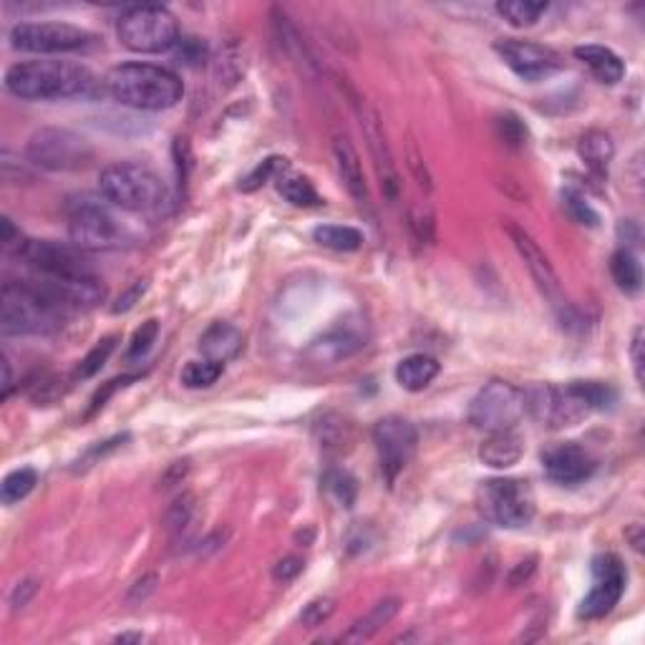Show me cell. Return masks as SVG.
Listing matches in <instances>:
<instances>
[{"label": "cell", "mask_w": 645, "mask_h": 645, "mask_svg": "<svg viewBox=\"0 0 645 645\" xmlns=\"http://www.w3.org/2000/svg\"><path fill=\"white\" fill-rule=\"evenodd\" d=\"M111 202L96 195H74L66 202V220H69L71 245L79 250L104 252L116 250L124 245L126 237L124 225L111 210Z\"/></svg>", "instance_id": "8992f818"}, {"label": "cell", "mask_w": 645, "mask_h": 645, "mask_svg": "<svg viewBox=\"0 0 645 645\" xmlns=\"http://www.w3.org/2000/svg\"><path fill=\"white\" fill-rule=\"evenodd\" d=\"M126 439H129V434H121V436H114V439H109V441H99V444H94L89 451H86L84 459H79V467H76V472H84V469L99 464L106 454H111V451H116L119 446H124Z\"/></svg>", "instance_id": "bcb514c9"}, {"label": "cell", "mask_w": 645, "mask_h": 645, "mask_svg": "<svg viewBox=\"0 0 645 645\" xmlns=\"http://www.w3.org/2000/svg\"><path fill=\"white\" fill-rule=\"evenodd\" d=\"M26 237L23 232L13 225L11 217H3V237H0V245H3V255L8 257H18L26 247Z\"/></svg>", "instance_id": "7dc6e473"}, {"label": "cell", "mask_w": 645, "mask_h": 645, "mask_svg": "<svg viewBox=\"0 0 645 645\" xmlns=\"http://www.w3.org/2000/svg\"><path fill=\"white\" fill-rule=\"evenodd\" d=\"M542 467L555 484L575 487V484H583L585 479L593 477L598 464L585 446L567 441V444L552 446L542 454Z\"/></svg>", "instance_id": "d6986e66"}, {"label": "cell", "mask_w": 645, "mask_h": 645, "mask_svg": "<svg viewBox=\"0 0 645 645\" xmlns=\"http://www.w3.org/2000/svg\"><path fill=\"white\" fill-rule=\"evenodd\" d=\"M643 328H635L633 331V338H630V361H633V371H635V378H638V383L640 386H643V381H645V376H643V363H645V358H643Z\"/></svg>", "instance_id": "f907efd6"}, {"label": "cell", "mask_w": 645, "mask_h": 645, "mask_svg": "<svg viewBox=\"0 0 645 645\" xmlns=\"http://www.w3.org/2000/svg\"><path fill=\"white\" fill-rule=\"evenodd\" d=\"M373 444H376L381 474L389 487L404 474L409 462L414 459L419 446V431L404 416H386L373 426Z\"/></svg>", "instance_id": "5bb4252c"}, {"label": "cell", "mask_w": 645, "mask_h": 645, "mask_svg": "<svg viewBox=\"0 0 645 645\" xmlns=\"http://www.w3.org/2000/svg\"><path fill=\"white\" fill-rule=\"evenodd\" d=\"M575 58L588 66L590 74H593L600 84L615 86L618 81H623L625 63L623 58L615 51H610V48L595 46V43H590V46H577Z\"/></svg>", "instance_id": "cb8c5ba5"}, {"label": "cell", "mask_w": 645, "mask_h": 645, "mask_svg": "<svg viewBox=\"0 0 645 645\" xmlns=\"http://www.w3.org/2000/svg\"><path fill=\"white\" fill-rule=\"evenodd\" d=\"M116 343H119V336L101 338V341L96 343V346L91 348L84 358H81L79 366H76L74 376L71 378H74V381H86V378L96 376V373L106 366V361L111 358V353L116 351Z\"/></svg>", "instance_id": "836d02e7"}, {"label": "cell", "mask_w": 645, "mask_h": 645, "mask_svg": "<svg viewBox=\"0 0 645 645\" xmlns=\"http://www.w3.org/2000/svg\"><path fill=\"white\" fill-rule=\"evenodd\" d=\"M245 348V333L227 320H215L200 336V353L207 361L230 363Z\"/></svg>", "instance_id": "44dd1931"}, {"label": "cell", "mask_w": 645, "mask_h": 645, "mask_svg": "<svg viewBox=\"0 0 645 645\" xmlns=\"http://www.w3.org/2000/svg\"><path fill=\"white\" fill-rule=\"evenodd\" d=\"M187 472H189V462L187 459H179V462L169 464V469L164 472V477L159 479V484H162L164 489L174 487V484H182V479L187 477Z\"/></svg>", "instance_id": "f5cc1de1"}, {"label": "cell", "mask_w": 645, "mask_h": 645, "mask_svg": "<svg viewBox=\"0 0 645 645\" xmlns=\"http://www.w3.org/2000/svg\"><path fill=\"white\" fill-rule=\"evenodd\" d=\"M139 373H134V376H121V378H114V381H109V383H104V386H101L99 391H96L94 396H91V401H89V409H86V414H84V419L89 421V419H94L96 414H99V411H104V406H106V401L111 399V396L116 394V391L119 389H124V386H129V383H134V381H139Z\"/></svg>", "instance_id": "ee69618b"}, {"label": "cell", "mask_w": 645, "mask_h": 645, "mask_svg": "<svg viewBox=\"0 0 645 645\" xmlns=\"http://www.w3.org/2000/svg\"><path fill=\"white\" fill-rule=\"evenodd\" d=\"M303 567H305L303 557H298V555L283 557V560H278V565L273 567V580L278 585L293 583L295 577H298L300 572H303Z\"/></svg>", "instance_id": "c3c4849f"}, {"label": "cell", "mask_w": 645, "mask_h": 645, "mask_svg": "<svg viewBox=\"0 0 645 645\" xmlns=\"http://www.w3.org/2000/svg\"><path fill=\"white\" fill-rule=\"evenodd\" d=\"M525 399L532 419L550 429H562L580 424L593 411L613 409L618 394L610 383L603 381H570L565 386L542 383L525 391Z\"/></svg>", "instance_id": "7a4b0ae2"}, {"label": "cell", "mask_w": 645, "mask_h": 645, "mask_svg": "<svg viewBox=\"0 0 645 645\" xmlns=\"http://www.w3.org/2000/svg\"><path fill=\"white\" fill-rule=\"evenodd\" d=\"M38 484V472L31 467H23V469H16V472L8 474L6 479H3V484H0V499H3V504H16L21 502V499H26L28 494L36 489Z\"/></svg>", "instance_id": "d6a6232c"}, {"label": "cell", "mask_w": 645, "mask_h": 645, "mask_svg": "<svg viewBox=\"0 0 645 645\" xmlns=\"http://www.w3.org/2000/svg\"><path fill=\"white\" fill-rule=\"evenodd\" d=\"M273 23H275V33H278V38H280V46L285 48V53H288L290 61H293L300 71H305V74H310V76L320 74V71H323V66H320V61L315 58L313 48L305 43L303 33L293 26V21L288 18V13L280 11V8H275Z\"/></svg>", "instance_id": "7402d4cb"}, {"label": "cell", "mask_w": 645, "mask_h": 645, "mask_svg": "<svg viewBox=\"0 0 645 645\" xmlns=\"http://www.w3.org/2000/svg\"><path fill=\"white\" fill-rule=\"evenodd\" d=\"M21 263L33 270V275L53 280H89L99 278L94 265L84 257V250L76 245H63L53 240H28L18 255Z\"/></svg>", "instance_id": "7c38bea8"}, {"label": "cell", "mask_w": 645, "mask_h": 645, "mask_svg": "<svg viewBox=\"0 0 645 645\" xmlns=\"http://www.w3.org/2000/svg\"><path fill=\"white\" fill-rule=\"evenodd\" d=\"M545 0H502L497 3V13L514 28H530L547 13Z\"/></svg>", "instance_id": "1f68e13d"}, {"label": "cell", "mask_w": 645, "mask_h": 645, "mask_svg": "<svg viewBox=\"0 0 645 645\" xmlns=\"http://www.w3.org/2000/svg\"><path fill=\"white\" fill-rule=\"evenodd\" d=\"M318 436H320V444L326 446V449H338V451L343 449V444H348V441L353 439L351 424L338 419V416H326V419L320 421Z\"/></svg>", "instance_id": "f35d334b"}, {"label": "cell", "mask_w": 645, "mask_h": 645, "mask_svg": "<svg viewBox=\"0 0 645 645\" xmlns=\"http://www.w3.org/2000/svg\"><path fill=\"white\" fill-rule=\"evenodd\" d=\"M439 371L441 363L436 358L426 356V353H411L396 366V381L404 391L419 394V391L429 389L431 381L439 376Z\"/></svg>", "instance_id": "484cf974"}, {"label": "cell", "mask_w": 645, "mask_h": 645, "mask_svg": "<svg viewBox=\"0 0 645 645\" xmlns=\"http://www.w3.org/2000/svg\"><path fill=\"white\" fill-rule=\"evenodd\" d=\"M356 109H358V119H361L363 137H366L368 142V152H371L373 167H376L378 182H381L383 197H386L389 202H396L399 200L401 182H399V172H396L394 154H391V144L389 139H386V132H383L381 116H378V111L373 109V106L361 104V101H356Z\"/></svg>", "instance_id": "ac0fdd59"}, {"label": "cell", "mask_w": 645, "mask_h": 645, "mask_svg": "<svg viewBox=\"0 0 645 645\" xmlns=\"http://www.w3.org/2000/svg\"><path fill=\"white\" fill-rule=\"evenodd\" d=\"M313 240L318 242L320 247L333 252H356L361 250L366 237H363L361 230L348 225H318L313 230Z\"/></svg>", "instance_id": "4dcf8cb0"}, {"label": "cell", "mask_w": 645, "mask_h": 645, "mask_svg": "<svg viewBox=\"0 0 645 645\" xmlns=\"http://www.w3.org/2000/svg\"><path fill=\"white\" fill-rule=\"evenodd\" d=\"M525 454V439L514 429L492 431L479 444V462L492 469H509L520 462Z\"/></svg>", "instance_id": "603a6c76"}, {"label": "cell", "mask_w": 645, "mask_h": 645, "mask_svg": "<svg viewBox=\"0 0 645 645\" xmlns=\"http://www.w3.org/2000/svg\"><path fill=\"white\" fill-rule=\"evenodd\" d=\"M577 152H580V157H583V162L588 164V169L595 177H605L610 162H613L615 157L613 137H610L608 132H603V129H588V132L580 137Z\"/></svg>", "instance_id": "83f0119b"}, {"label": "cell", "mask_w": 645, "mask_h": 645, "mask_svg": "<svg viewBox=\"0 0 645 645\" xmlns=\"http://www.w3.org/2000/svg\"><path fill=\"white\" fill-rule=\"evenodd\" d=\"M36 593H38V580H23V583H18L16 588H13V593H11L13 610L26 608V605L31 603L33 595H36Z\"/></svg>", "instance_id": "816d5d0a"}, {"label": "cell", "mask_w": 645, "mask_h": 645, "mask_svg": "<svg viewBox=\"0 0 645 645\" xmlns=\"http://www.w3.org/2000/svg\"><path fill=\"white\" fill-rule=\"evenodd\" d=\"M610 275H613L615 285L628 295H635L643 288V265H640L638 255L630 247L613 252V257H610Z\"/></svg>", "instance_id": "f546056e"}, {"label": "cell", "mask_w": 645, "mask_h": 645, "mask_svg": "<svg viewBox=\"0 0 645 645\" xmlns=\"http://www.w3.org/2000/svg\"><path fill=\"white\" fill-rule=\"evenodd\" d=\"M13 391V373H11V361L8 356H3V399H8Z\"/></svg>", "instance_id": "9f6ffc18"}, {"label": "cell", "mask_w": 645, "mask_h": 645, "mask_svg": "<svg viewBox=\"0 0 645 645\" xmlns=\"http://www.w3.org/2000/svg\"><path fill=\"white\" fill-rule=\"evenodd\" d=\"M494 51L512 69V74H517L527 84H540L565 69L560 53L540 46V43L522 41V38H499L494 43Z\"/></svg>", "instance_id": "e0dca14e"}, {"label": "cell", "mask_w": 645, "mask_h": 645, "mask_svg": "<svg viewBox=\"0 0 645 645\" xmlns=\"http://www.w3.org/2000/svg\"><path fill=\"white\" fill-rule=\"evenodd\" d=\"M527 414L525 391L509 381L484 383L467 409V421L479 431L514 429L517 421Z\"/></svg>", "instance_id": "8fae6325"}, {"label": "cell", "mask_w": 645, "mask_h": 645, "mask_svg": "<svg viewBox=\"0 0 645 645\" xmlns=\"http://www.w3.org/2000/svg\"><path fill=\"white\" fill-rule=\"evenodd\" d=\"M116 36L134 53H164L179 43V23L164 6H129L116 21Z\"/></svg>", "instance_id": "ba28073f"}, {"label": "cell", "mask_w": 645, "mask_h": 645, "mask_svg": "<svg viewBox=\"0 0 645 645\" xmlns=\"http://www.w3.org/2000/svg\"><path fill=\"white\" fill-rule=\"evenodd\" d=\"M477 507L484 520L504 530H522L535 520L537 504L525 479H484L477 489Z\"/></svg>", "instance_id": "52a82bcc"}, {"label": "cell", "mask_w": 645, "mask_h": 645, "mask_svg": "<svg viewBox=\"0 0 645 645\" xmlns=\"http://www.w3.org/2000/svg\"><path fill=\"white\" fill-rule=\"evenodd\" d=\"M99 38L91 31L61 21H28L11 28V46L23 53L38 56H63L81 53L96 46Z\"/></svg>", "instance_id": "30bf717a"}, {"label": "cell", "mask_w": 645, "mask_h": 645, "mask_svg": "<svg viewBox=\"0 0 645 645\" xmlns=\"http://www.w3.org/2000/svg\"><path fill=\"white\" fill-rule=\"evenodd\" d=\"M104 91L121 106L137 111H167L182 101L184 84L157 63H119L104 76Z\"/></svg>", "instance_id": "3957f363"}, {"label": "cell", "mask_w": 645, "mask_h": 645, "mask_svg": "<svg viewBox=\"0 0 645 645\" xmlns=\"http://www.w3.org/2000/svg\"><path fill=\"white\" fill-rule=\"evenodd\" d=\"M66 394V386H63V378L58 376H43L41 381L33 383L31 389V399L33 404H53L56 399H61V396Z\"/></svg>", "instance_id": "f6af8a7d"}, {"label": "cell", "mask_w": 645, "mask_h": 645, "mask_svg": "<svg viewBox=\"0 0 645 645\" xmlns=\"http://www.w3.org/2000/svg\"><path fill=\"white\" fill-rule=\"evenodd\" d=\"M323 484H326L328 492H331L343 507H353V504H356L358 484L356 479H353V474H348L346 469H331V472H326Z\"/></svg>", "instance_id": "74e56055"}, {"label": "cell", "mask_w": 645, "mask_h": 645, "mask_svg": "<svg viewBox=\"0 0 645 645\" xmlns=\"http://www.w3.org/2000/svg\"><path fill=\"white\" fill-rule=\"evenodd\" d=\"M26 157L33 167L46 172H81L94 162V147L74 129L43 126L28 139Z\"/></svg>", "instance_id": "9c48e42d"}, {"label": "cell", "mask_w": 645, "mask_h": 645, "mask_svg": "<svg viewBox=\"0 0 645 645\" xmlns=\"http://www.w3.org/2000/svg\"><path fill=\"white\" fill-rule=\"evenodd\" d=\"M288 169V159L283 157H268L263 162L257 164L250 174L240 182V192L250 195V192H257V189L268 184L270 179H278V174H283Z\"/></svg>", "instance_id": "d590c367"}, {"label": "cell", "mask_w": 645, "mask_h": 645, "mask_svg": "<svg viewBox=\"0 0 645 645\" xmlns=\"http://www.w3.org/2000/svg\"><path fill=\"white\" fill-rule=\"evenodd\" d=\"M399 610H401L399 598L378 600V603L373 605L363 618H358L356 623L351 625V630L343 635V640H346V643H366V640L376 638V635L381 633V630L386 628L396 615H399Z\"/></svg>", "instance_id": "d4e9b609"}, {"label": "cell", "mask_w": 645, "mask_h": 645, "mask_svg": "<svg viewBox=\"0 0 645 645\" xmlns=\"http://www.w3.org/2000/svg\"><path fill=\"white\" fill-rule=\"evenodd\" d=\"M144 290H147V283H137V285H134V288L129 290V293L121 295L119 303L114 305V313H126V310H132L134 303H137V300L144 295Z\"/></svg>", "instance_id": "11a10c76"}, {"label": "cell", "mask_w": 645, "mask_h": 645, "mask_svg": "<svg viewBox=\"0 0 645 645\" xmlns=\"http://www.w3.org/2000/svg\"><path fill=\"white\" fill-rule=\"evenodd\" d=\"M628 585V570L613 552H605L593 560V588L585 595L577 615L583 620H600L613 613Z\"/></svg>", "instance_id": "2e32d148"}, {"label": "cell", "mask_w": 645, "mask_h": 645, "mask_svg": "<svg viewBox=\"0 0 645 645\" xmlns=\"http://www.w3.org/2000/svg\"><path fill=\"white\" fill-rule=\"evenodd\" d=\"M275 182H278V192L283 195V200H288L293 207L308 210V207L323 205V197L318 195V189L313 187V182H310L308 177H303V174L290 172V167L285 169L283 174H278Z\"/></svg>", "instance_id": "f1b7e54d"}, {"label": "cell", "mask_w": 645, "mask_h": 645, "mask_svg": "<svg viewBox=\"0 0 645 645\" xmlns=\"http://www.w3.org/2000/svg\"><path fill=\"white\" fill-rule=\"evenodd\" d=\"M333 154H336L338 174H341V182L348 195H351V200L356 205H368V184L361 167V157H358L356 147H353V142L346 134H338L333 139Z\"/></svg>", "instance_id": "ffe728a7"}, {"label": "cell", "mask_w": 645, "mask_h": 645, "mask_svg": "<svg viewBox=\"0 0 645 645\" xmlns=\"http://www.w3.org/2000/svg\"><path fill=\"white\" fill-rule=\"evenodd\" d=\"M157 338H159V320L149 318L147 323H142V326L134 331L132 341H129V348H126V353H124L126 363L142 361V358L152 351V346L157 343Z\"/></svg>", "instance_id": "8d00e7d4"}, {"label": "cell", "mask_w": 645, "mask_h": 645, "mask_svg": "<svg viewBox=\"0 0 645 645\" xmlns=\"http://www.w3.org/2000/svg\"><path fill=\"white\" fill-rule=\"evenodd\" d=\"M494 124H497L499 139H502V142L507 144V147H512V149L525 147V144H527V126L522 124L520 116H514V114H509V111H507V114H499Z\"/></svg>", "instance_id": "ab89813d"}, {"label": "cell", "mask_w": 645, "mask_h": 645, "mask_svg": "<svg viewBox=\"0 0 645 645\" xmlns=\"http://www.w3.org/2000/svg\"><path fill=\"white\" fill-rule=\"evenodd\" d=\"M6 89L23 101H63L94 89V74L66 58H31L6 71Z\"/></svg>", "instance_id": "6da1fadb"}, {"label": "cell", "mask_w": 645, "mask_h": 645, "mask_svg": "<svg viewBox=\"0 0 645 645\" xmlns=\"http://www.w3.org/2000/svg\"><path fill=\"white\" fill-rule=\"evenodd\" d=\"M368 336H371V331H368L366 318L358 313H351L346 318L336 320L318 338H313L310 346L305 348V358L310 363H318V366H336V363L346 361V358L363 351L368 343Z\"/></svg>", "instance_id": "9a60e30c"}, {"label": "cell", "mask_w": 645, "mask_h": 645, "mask_svg": "<svg viewBox=\"0 0 645 645\" xmlns=\"http://www.w3.org/2000/svg\"><path fill=\"white\" fill-rule=\"evenodd\" d=\"M99 192L116 210L147 215L167 207L169 189L157 172L137 162H116L101 172Z\"/></svg>", "instance_id": "5b68a950"}, {"label": "cell", "mask_w": 645, "mask_h": 645, "mask_svg": "<svg viewBox=\"0 0 645 645\" xmlns=\"http://www.w3.org/2000/svg\"><path fill=\"white\" fill-rule=\"evenodd\" d=\"M197 514H200V509H197V499L192 492L179 494V497L169 504L167 512H164V532H167L174 545L187 542L189 537H192Z\"/></svg>", "instance_id": "4316f807"}, {"label": "cell", "mask_w": 645, "mask_h": 645, "mask_svg": "<svg viewBox=\"0 0 645 645\" xmlns=\"http://www.w3.org/2000/svg\"><path fill=\"white\" fill-rule=\"evenodd\" d=\"M222 373H225V363L207 361V358L205 361H192L184 366L182 383L187 389H210L220 381Z\"/></svg>", "instance_id": "e575fe53"}, {"label": "cell", "mask_w": 645, "mask_h": 645, "mask_svg": "<svg viewBox=\"0 0 645 645\" xmlns=\"http://www.w3.org/2000/svg\"><path fill=\"white\" fill-rule=\"evenodd\" d=\"M69 310L33 288L28 280H8L0 288V333L3 336H51Z\"/></svg>", "instance_id": "277c9868"}, {"label": "cell", "mask_w": 645, "mask_h": 645, "mask_svg": "<svg viewBox=\"0 0 645 645\" xmlns=\"http://www.w3.org/2000/svg\"><path fill=\"white\" fill-rule=\"evenodd\" d=\"M535 567H537V557H530V560H525V562H517V565H514V570L509 572V585H512V588H517V585H522V583H527V580H530L532 577V572H535Z\"/></svg>", "instance_id": "db71d44e"}, {"label": "cell", "mask_w": 645, "mask_h": 645, "mask_svg": "<svg viewBox=\"0 0 645 645\" xmlns=\"http://www.w3.org/2000/svg\"><path fill=\"white\" fill-rule=\"evenodd\" d=\"M504 227H507L509 240L514 242V247H517L520 257L525 260L527 270H530L532 280L537 283L540 293L550 300V305L555 308V313L560 315L562 326L570 328V320L575 318V308H572V305L565 300L560 278H557L555 268H552L550 257L545 255V250L537 245V240L525 230V227H520L517 222H512V220H509Z\"/></svg>", "instance_id": "4fadbf2b"}, {"label": "cell", "mask_w": 645, "mask_h": 645, "mask_svg": "<svg viewBox=\"0 0 645 645\" xmlns=\"http://www.w3.org/2000/svg\"><path fill=\"white\" fill-rule=\"evenodd\" d=\"M409 227L421 245H424V242L426 245H431V242H434V230H436L434 212H431V207L429 205H411Z\"/></svg>", "instance_id": "60d3db41"}, {"label": "cell", "mask_w": 645, "mask_h": 645, "mask_svg": "<svg viewBox=\"0 0 645 645\" xmlns=\"http://www.w3.org/2000/svg\"><path fill=\"white\" fill-rule=\"evenodd\" d=\"M336 613V600L333 598H315L300 613V625L303 628H320L323 623L331 620V615Z\"/></svg>", "instance_id": "7bdbcfd3"}, {"label": "cell", "mask_w": 645, "mask_h": 645, "mask_svg": "<svg viewBox=\"0 0 645 645\" xmlns=\"http://www.w3.org/2000/svg\"><path fill=\"white\" fill-rule=\"evenodd\" d=\"M565 207H567V212H570V217L577 222V225L598 227V222H600L598 212H595L593 207H590V202L585 200L583 192H577V189H567V192H565Z\"/></svg>", "instance_id": "b9f144b4"}, {"label": "cell", "mask_w": 645, "mask_h": 645, "mask_svg": "<svg viewBox=\"0 0 645 645\" xmlns=\"http://www.w3.org/2000/svg\"><path fill=\"white\" fill-rule=\"evenodd\" d=\"M157 583H159V577L154 575V572H149V575H142L137 580V583H134L132 588H129V593H126V603H144V600H147L149 595H152L154 590H157Z\"/></svg>", "instance_id": "681fc988"}, {"label": "cell", "mask_w": 645, "mask_h": 645, "mask_svg": "<svg viewBox=\"0 0 645 645\" xmlns=\"http://www.w3.org/2000/svg\"><path fill=\"white\" fill-rule=\"evenodd\" d=\"M119 643H142V635L139 633H126V635H119Z\"/></svg>", "instance_id": "6f0895ef"}]
</instances>
